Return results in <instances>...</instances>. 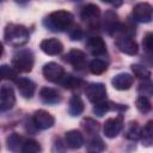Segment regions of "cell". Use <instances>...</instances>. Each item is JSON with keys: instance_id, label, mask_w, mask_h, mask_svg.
I'll return each instance as SVG.
<instances>
[{"instance_id": "28", "label": "cell", "mask_w": 153, "mask_h": 153, "mask_svg": "<svg viewBox=\"0 0 153 153\" xmlns=\"http://www.w3.org/2000/svg\"><path fill=\"white\" fill-rule=\"evenodd\" d=\"M137 92L142 97H146V98L152 97L153 96V82L149 79L141 81L140 85H139V87H137Z\"/></svg>"}, {"instance_id": "4", "label": "cell", "mask_w": 153, "mask_h": 153, "mask_svg": "<svg viewBox=\"0 0 153 153\" xmlns=\"http://www.w3.org/2000/svg\"><path fill=\"white\" fill-rule=\"evenodd\" d=\"M80 17L90 27H98L100 25V8L94 4H87L84 6Z\"/></svg>"}, {"instance_id": "10", "label": "cell", "mask_w": 153, "mask_h": 153, "mask_svg": "<svg viewBox=\"0 0 153 153\" xmlns=\"http://www.w3.org/2000/svg\"><path fill=\"white\" fill-rule=\"evenodd\" d=\"M86 49L92 56H96V59L106 54V44L99 36L88 37V39L86 41Z\"/></svg>"}, {"instance_id": "22", "label": "cell", "mask_w": 153, "mask_h": 153, "mask_svg": "<svg viewBox=\"0 0 153 153\" xmlns=\"http://www.w3.org/2000/svg\"><path fill=\"white\" fill-rule=\"evenodd\" d=\"M141 143L145 147L153 146V121H148L143 128H141Z\"/></svg>"}, {"instance_id": "23", "label": "cell", "mask_w": 153, "mask_h": 153, "mask_svg": "<svg viewBox=\"0 0 153 153\" xmlns=\"http://www.w3.org/2000/svg\"><path fill=\"white\" fill-rule=\"evenodd\" d=\"M82 111H84V102H82V99L76 94L73 96L69 99V103H68V112H69V115L75 117V116L81 115Z\"/></svg>"}, {"instance_id": "5", "label": "cell", "mask_w": 153, "mask_h": 153, "mask_svg": "<svg viewBox=\"0 0 153 153\" xmlns=\"http://www.w3.org/2000/svg\"><path fill=\"white\" fill-rule=\"evenodd\" d=\"M85 94L90 102L97 104L106 99V88L102 82H91L85 87Z\"/></svg>"}, {"instance_id": "16", "label": "cell", "mask_w": 153, "mask_h": 153, "mask_svg": "<svg viewBox=\"0 0 153 153\" xmlns=\"http://www.w3.org/2000/svg\"><path fill=\"white\" fill-rule=\"evenodd\" d=\"M112 86L118 91L129 90L134 84V76L129 73H118L111 80Z\"/></svg>"}, {"instance_id": "14", "label": "cell", "mask_w": 153, "mask_h": 153, "mask_svg": "<svg viewBox=\"0 0 153 153\" xmlns=\"http://www.w3.org/2000/svg\"><path fill=\"white\" fill-rule=\"evenodd\" d=\"M66 61L74 67L76 71H82L86 67V54L79 49H72L66 55Z\"/></svg>"}, {"instance_id": "11", "label": "cell", "mask_w": 153, "mask_h": 153, "mask_svg": "<svg viewBox=\"0 0 153 153\" xmlns=\"http://www.w3.org/2000/svg\"><path fill=\"white\" fill-rule=\"evenodd\" d=\"M16 104V96L14 91L11 86L4 84L1 85L0 90V110L1 111H7L13 108Z\"/></svg>"}, {"instance_id": "6", "label": "cell", "mask_w": 153, "mask_h": 153, "mask_svg": "<svg viewBox=\"0 0 153 153\" xmlns=\"http://www.w3.org/2000/svg\"><path fill=\"white\" fill-rule=\"evenodd\" d=\"M121 22L118 20V16L115 11L109 10L104 13L103 19L100 20V27L108 33V35H115L117 33L118 29H120Z\"/></svg>"}, {"instance_id": "31", "label": "cell", "mask_w": 153, "mask_h": 153, "mask_svg": "<svg viewBox=\"0 0 153 153\" xmlns=\"http://www.w3.org/2000/svg\"><path fill=\"white\" fill-rule=\"evenodd\" d=\"M141 136V128L137 126L136 122H131L126 131V137L129 140H137Z\"/></svg>"}, {"instance_id": "29", "label": "cell", "mask_w": 153, "mask_h": 153, "mask_svg": "<svg viewBox=\"0 0 153 153\" xmlns=\"http://www.w3.org/2000/svg\"><path fill=\"white\" fill-rule=\"evenodd\" d=\"M81 126L84 128V130L88 134H93V135H97L98 130H99V123L96 122L92 118H85L82 120L81 122Z\"/></svg>"}, {"instance_id": "20", "label": "cell", "mask_w": 153, "mask_h": 153, "mask_svg": "<svg viewBox=\"0 0 153 153\" xmlns=\"http://www.w3.org/2000/svg\"><path fill=\"white\" fill-rule=\"evenodd\" d=\"M65 141H66V145L69 148L78 149V148H80L84 145V136H82V134L79 130L72 129V130H69V131L66 133Z\"/></svg>"}, {"instance_id": "26", "label": "cell", "mask_w": 153, "mask_h": 153, "mask_svg": "<svg viewBox=\"0 0 153 153\" xmlns=\"http://www.w3.org/2000/svg\"><path fill=\"white\" fill-rule=\"evenodd\" d=\"M105 149V143L98 135H93L87 142V151L90 153H100Z\"/></svg>"}, {"instance_id": "3", "label": "cell", "mask_w": 153, "mask_h": 153, "mask_svg": "<svg viewBox=\"0 0 153 153\" xmlns=\"http://www.w3.org/2000/svg\"><path fill=\"white\" fill-rule=\"evenodd\" d=\"M33 54L29 49H19L12 56V67L20 73H29L33 67Z\"/></svg>"}, {"instance_id": "33", "label": "cell", "mask_w": 153, "mask_h": 153, "mask_svg": "<svg viewBox=\"0 0 153 153\" xmlns=\"http://www.w3.org/2000/svg\"><path fill=\"white\" fill-rule=\"evenodd\" d=\"M142 48L149 56H153V32H147L142 39Z\"/></svg>"}, {"instance_id": "17", "label": "cell", "mask_w": 153, "mask_h": 153, "mask_svg": "<svg viewBox=\"0 0 153 153\" xmlns=\"http://www.w3.org/2000/svg\"><path fill=\"white\" fill-rule=\"evenodd\" d=\"M110 110H116V111H124V110H127V106H124V105H121V104H115V103H112V102H110V100H103V102H99V103H97V104H94V106H93V112H94V115L96 116H99V117H102V116H104L108 111H110Z\"/></svg>"}, {"instance_id": "12", "label": "cell", "mask_w": 153, "mask_h": 153, "mask_svg": "<svg viewBox=\"0 0 153 153\" xmlns=\"http://www.w3.org/2000/svg\"><path fill=\"white\" fill-rule=\"evenodd\" d=\"M115 44H116V47L118 48V50L121 53L127 54V55H136L137 51H139L137 43L131 37L120 36V37L116 38Z\"/></svg>"}, {"instance_id": "30", "label": "cell", "mask_w": 153, "mask_h": 153, "mask_svg": "<svg viewBox=\"0 0 153 153\" xmlns=\"http://www.w3.org/2000/svg\"><path fill=\"white\" fill-rule=\"evenodd\" d=\"M42 147L35 140H25L20 153H41Z\"/></svg>"}, {"instance_id": "34", "label": "cell", "mask_w": 153, "mask_h": 153, "mask_svg": "<svg viewBox=\"0 0 153 153\" xmlns=\"http://www.w3.org/2000/svg\"><path fill=\"white\" fill-rule=\"evenodd\" d=\"M135 105H136V109L142 114H147L151 110V102L148 100V98L142 97V96L137 97V99L135 102Z\"/></svg>"}, {"instance_id": "8", "label": "cell", "mask_w": 153, "mask_h": 153, "mask_svg": "<svg viewBox=\"0 0 153 153\" xmlns=\"http://www.w3.org/2000/svg\"><path fill=\"white\" fill-rule=\"evenodd\" d=\"M42 73L44 75V78L48 81L51 82H60L61 79L65 75V69L61 65L56 63V62H48L43 66Z\"/></svg>"}, {"instance_id": "25", "label": "cell", "mask_w": 153, "mask_h": 153, "mask_svg": "<svg viewBox=\"0 0 153 153\" xmlns=\"http://www.w3.org/2000/svg\"><path fill=\"white\" fill-rule=\"evenodd\" d=\"M88 69L94 75L103 74L108 69V62L103 59H93L88 65Z\"/></svg>"}, {"instance_id": "9", "label": "cell", "mask_w": 153, "mask_h": 153, "mask_svg": "<svg viewBox=\"0 0 153 153\" xmlns=\"http://www.w3.org/2000/svg\"><path fill=\"white\" fill-rule=\"evenodd\" d=\"M133 18L139 23H149L153 16V8L147 2H139L133 8Z\"/></svg>"}, {"instance_id": "27", "label": "cell", "mask_w": 153, "mask_h": 153, "mask_svg": "<svg viewBox=\"0 0 153 153\" xmlns=\"http://www.w3.org/2000/svg\"><path fill=\"white\" fill-rule=\"evenodd\" d=\"M131 71L134 73V75L141 80H148L151 76V72L142 65L140 63H134L131 65Z\"/></svg>"}, {"instance_id": "21", "label": "cell", "mask_w": 153, "mask_h": 153, "mask_svg": "<svg viewBox=\"0 0 153 153\" xmlns=\"http://www.w3.org/2000/svg\"><path fill=\"white\" fill-rule=\"evenodd\" d=\"M7 148L8 151H11L12 153H19V151L22 152L23 145L25 142V140L17 133H12L10 136H7Z\"/></svg>"}, {"instance_id": "32", "label": "cell", "mask_w": 153, "mask_h": 153, "mask_svg": "<svg viewBox=\"0 0 153 153\" xmlns=\"http://www.w3.org/2000/svg\"><path fill=\"white\" fill-rule=\"evenodd\" d=\"M0 73H1V76L2 79H7V80H17V75H18V72L13 68V67H10L8 65H2L0 67Z\"/></svg>"}, {"instance_id": "19", "label": "cell", "mask_w": 153, "mask_h": 153, "mask_svg": "<svg viewBox=\"0 0 153 153\" xmlns=\"http://www.w3.org/2000/svg\"><path fill=\"white\" fill-rule=\"evenodd\" d=\"M14 82H16V86H17L22 97L31 98L33 96L35 90H36V85L32 80H30L27 78H18Z\"/></svg>"}, {"instance_id": "18", "label": "cell", "mask_w": 153, "mask_h": 153, "mask_svg": "<svg viewBox=\"0 0 153 153\" xmlns=\"http://www.w3.org/2000/svg\"><path fill=\"white\" fill-rule=\"evenodd\" d=\"M39 98L44 104L48 105H55L62 100L60 92L51 87H42L39 91Z\"/></svg>"}, {"instance_id": "24", "label": "cell", "mask_w": 153, "mask_h": 153, "mask_svg": "<svg viewBox=\"0 0 153 153\" xmlns=\"http://www.w3.org/2000/svg\"><path fill=\"white\" fill-rule=\"evenodd\" d=\"M60 84L67 90H75L82 85V80L76 78V76H73L71 74H65L63 78L61 79Z\"/></svg>"}, {"instance_id": "7", "label": "cell", "mask_w": 153, "mask_h": 153, "mask_svg": "<svg viewBox=\"0 0 153 153\" xmlns=\"http://www.w3.org/2000/svg\"><path fill=\"white\" fill-rule=\"evenodd\" d=\"M123 126L124 124H123V116L122 115L108 118L104 122V126H103L104 135L106 137H109V139H114V137H116L122 131Z\"/></svg>"}, {"instance_id": "35", "label": "cell", "mask_w": 153, "mask_h": 153, "mask_svg": "<svg viewBox=\"0 0 153 153\" xmlns=\"http://www.w3.org/2000/svg\"><path fill=\"white\" fill-rule=\"evenodd\" d=\"M68 36L71 41H79L82 37V30L79 25L73 24L69 29H68Z\"/></svg>"}, {"instance_id": "1", "label": "cell", "mask_w": 153, "mask_h": 153, "mask_svg": "<svg viewBox=\"0 0 153 153\" xmlns=\"http://www.w3.org/2000/svg\"><path fill=\"white\" fill-rule=\"evenodd\" d=\"M73 19L74 17L71 12L60 10L48 14L43 20V24L48 30L53 32H62L68 31V29L73 25Z\"/></svg>"}, {"instance_id": "15", "label": "cell", "mask_w": 153, "mask_h": 153, "mask_svg": "<svg viewBox=\"0 0 153 153\" xmlns=\"http://www.w3.org/2000/svg\"><path fill=\"white\" fill-rule=\"evenodd\" d=\"M39 48L47 55H59L63 50V44L57 38H47L41 42Z\"/></svg>"}, {"instance_id": "13", "label": "cell", "mask_w": 153, "mask_h": 153, "mask_svg": "<svg viewBox=\"0 0 153 153\" xmlns=\"http://www.w3.org/2000/svg\"><path fill=\"white\" fill-rule=\"evenodd\" d=\"M55 118L53 115H50L48 111L39 109L33 114V124L38 129H49L54 126Z\"/></svg>"}, {"instance_id": "2", "label": "cell", "mask_w": 153, "mask_h": 153, "mask_svg": "<svg viewBox=\"0 0 153 153\" xmlns=\"http://www.w3.org/2000/svg\"><path fill=\"white\" fill-rule=\"evenodd\" d=\"M5 42L12 47H22L29 42V30L20 24H7L4 31Z\"/></svg>"}]
</instances>
